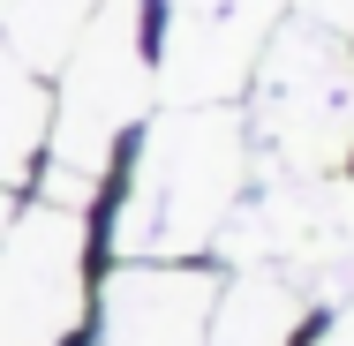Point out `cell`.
I'll return each instance as SVG.
<instances>
[{"label": "cell", "mask_w": 354, "mask_h": 346, "mask_svg": "<svg viewBox=\"0 0 354 346\" xmlns=\"http://www.w3.org/2000/svg\"><path fill=\"white\" fill-rule=\"evenodd\" d=\"M121 151L129 173L98 226L113 264H189L249 196V121L234 106H166Z\"/></svg>", "instance_id": "obj_1"}, {"label": "cell", "mask_w": 354, "mask_h": 346, "mask_svg": "<svg viewBox=\"0 0 354 346\" xmlns=\"http://www.w3.org/2000/svg\"><path fill=\"white\" fill-rule=\"evenodd\" d=\"M53 68L61 83H53V121H46L38 166H68L106 189L121 166V143L151 121V98H158L151 0H98Z\"/></svg>", "instance_id": "obj_2"}, {"label": "cell", "mask_w": 354, "mask_h": 346, "mask_svg": "<svg viewBox=\"0 0 354 346\" xmlns=\"http://www.w3.org/2000/svg\"><path fill=\"white\" fill-rule=\"evenodd\" d=\"M249 136L294 173H332L354 158V46L301 23L257 61V106L241 113Z\"/></svg>", "instance_id": "obj_3"}, {"label": "cell", "mask_w": 354, "mask_h": 346, "mask_svg": "<svg viewBox=\"0 0 354 346\" xmlns=\"http://www.w3.org/2000/svg\"><path fill=\"white\" fill-rule=\"evenodd\" d=\"M98 286V218L23 196L0 233V346H75Z\"/></svg>", "instance_id": "obj_4"}, {"label": "cell", "mask_w": 354, "mask_h": 346, "mask_svg": "<svg viewBox=\"0 0 354 346\" xmlns=\"http://www.w3.org/2000/svg\"><path fill=\"white\" fill-rule=\"evenodd\" d=\"M218 271L189 264H106L91 286V324L75 346H204Z\"/></svg>", "instance_id": "obj_5"}, {"label": "cell", "mask_w": 354, "mask_h": 346, "mask_svg": "<svg viewBox=\"0 0 354 346\" xmlns=\"http://www.w3.org/2000/svg\"><path fill=\"white\" fill-rule=\"evenodd\" d=\"M309 331V294L294 286L286 271H234L218 278L212 301V339L204 346H301Z\"/></svg>", "instance_id": "obj_6"}, {"label": "cell", "mask_w": 354, "mask_h": 346, "mask_svg": "<svg viewBox=\"0 0 354 346\" xmlns=\"http://www.w3.org/2000/svg\"><path fill=\"white\" fill-rule=\"evenodd\" d=\"M46 121H53V83L0 38V181L8 189H30L46 158Z\"/></svg>", "instance_id": "obj_7"}, {"label": "cell", "mask_w": 354, "mask_h": 346, "mask_svg": "<svg viewBox=\"0 0 354 346\" xmlns=\"http://www.w3.org/2000/svg\"><path fill=\"white\" fill-rule=\"evenodd\" d=\"M91 8H98V0H0V38L46 75L61 53H68V38L83 30Z\"/></svg>", "instance_id": "obj_8"}, {"label": "cell", "mask_w": 354, "mask_h": 346, "mask_svg": "<svg viewBox=\"0 0 354 346\" xmlns=\"http://www.w3.org/2000/svg\"><path fill=\"white\" fill-rule=\"evenodd\" d=\"M301 15L332 38H354V0H301Z\"/></svg>", "instance_id": "obj_9"}, {"label": "cell", "mask_w": 354, "mask_h": 346, "mask_svg": "<svg viewBox=\"0 0 354 346\" xmlns=\"http://www.w3.org/2000/svg\"><path fill=\"white\" fill-rule=\"evenodd\" d=\"M301 346H354V309H339V316H324L317 331H301Z\"/></svg>", "instance_id": "obj_10"}, {"label": "cell", "mask_w": 354, "mask_h": 346, "mask_svg": "<svg viewBox=\"0 0 354 346\" xmlns=\"http://www.w3.org/2000/svg\"><path fill=\"white\" fill-rule=\"evenodd\" d=\"M15 211H23V189H8V181H0V233H8V218H15Z\"/></svg>", "instance_id": "obj_11"}]
</instances>
